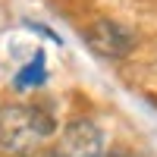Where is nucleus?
I'll use <instances>...</instances> for the list:
<instances>
[{
  "label": "nucleus",
  "mask_w": 157,
  "mask_h": 157,
  "mask_svg": "<svg viewBox=\"0 0 157 157\" xmlns=\"http://www.w3.org/2000/svg\"><path fill=\"white\" fill-rule=\"evenodd\" d=\"M57 132V113L50 104H0V148L6 154L38 151Z\"/></svg>",
  "instance_id": "obj_1"
},
{
  "label": "nucleus",
  "mask_w": 157,
  "mask_h": 157,
  "mask_svg": "<svg viewBox=\"0 0 157 157\" xmlns=\"http://www.w3.org/2000/svg\"><path fill=\"white\" fill-rule=\"evenodd\" d=\"M82 41L91 47V54H98L104 60H123L135 50L138 38L135 32L123 25L120 19H110V16H94L85 29H82Z\"/></svg>",
  "instance_id": "obj_2"
},
{
  "label": "nucleus",
  "mask_w": 157,
  "mask_h": 157,
  "mask_svg": "<svg viewBox=\"0 0 157 157\" xmlns=\"http://www.w3.org/2000/svg\"><path fill=\"white\" fill-rule=\"evenodd\" d=\"M57 148L66 157H104L107 148H104V129L88 120V116H75L66 126L60 129V141Z\"/></svg>",
  "instance_id": "obj_3"
},
{
  "label": "nucleus",
  "mask_w": 157,
  "mask_h": 157,
  "mask_svg": "<svg viewBox=\"0 0 157 157\" xmlns=\"http://www.w3.org/2000/svg\"><path fill=\"white\" fill-rule=\"evenodd\" d=\"M47 82V66H44V54H35L25 66L13 75V88L16 91H29V88H41Z\"/></svg>",
  "instance_id": "obj_4"
},
{
  "label": "nucleus",
  "mask_w": 157,
  "mask_h": 157,
  "mask_svg": "<svg viewBox=\"0 0 157 157\" xmlns=\"http://www.w3.org/2000/svg\"><path fill=\"white\" fill-rule=\"evenodd\" d=\"M104 157H135V154L129 151V148H110V151L104 154Z\"/></svg>",
  "instance_id": "obj_5"
},
{
  "label": "nucleus",
  "mask_w": 157,
  "mask_h": 157,
  "mask_svg": "<svg viewBox=\"0 0 157 157\" xmlns=\"http://www.w3.org/2000/svg\"><path fill=\"white\" fill-rule=\"evenodd\" d=\"M10 157H44V148L41 151H25V154H10Z\"/></svg>",
  "instance_id": "obj_6"
}]
</instances>
